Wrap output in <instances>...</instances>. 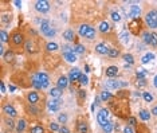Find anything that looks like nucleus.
<instances>
[{"instance_id": "de8ad7c7", "label": "nucleus", "mask_w": 157, "mask_h": 133, "mask_svg": "<svg viewBox=\"0 0 157 133\" xmlns=\"http://www.w3.org/2000/svg\"><path fill=\"white\" fill-rule=\"evenodd\" d=\"M124 133H134L132 129V127H125L124 128Z\"/></svg>"}, {"instance_id": "09e8293b", "label": "nucleus", "mask_w": 157, "mask_h": 133, "mask_svg": "<svg viewBox=\"0 0 157 133\" xmlns=\"http://www.w3.org/2000/svg\"><path fill=\"white\" fill-rule=\"evenodd\" d=\"M59 133H70V130L67 129L66 127H60V129H59Z\"/></svg>"}, {"instance_id": "4be33fe9", "label": "nucleus", "mask_w": 157, "mask_h": 133, "mask_svg": "<svg viewBox=\"0 0 157 133\" xmlns=\"http://www.w3.org/2000/svg\"><path fill=\"white\" fill-rule=\"evenodd\" d=\"M99 31L104 32V34H105V32H109L110 31V24L107 22H102L99 24Z\"/></svg>"}, {"instance_id": "9b49d317", "label": "nucleus", "mask_w": 157, "mask_h": 133, "mask_svg": "<svg viewBox=\"0 0 157 133\" xmlns=\"http://www.w3.org/2000/svg\"><path fill=\"white\" fill-rule=\"evenodd\" d=\"M81 71H79V69H77V67H74V69L70 70V74H69V79L70 81H78L79 77H81Z\"/></svg>"}, {"instance_id": "bb28decb", "label": "nucleus", "mask_w": 157, "mask_h": 133, "mask_svg": "<svg viewBox=\"0 0 157 133\" xmlns=\"http://www.w3.org/2000/svg\"><path fill=\"white\" fill-rule=\"evenodd\" d=\"M129 38H130V35H129V32H126V31H124L122 34L119 35V39H121V42H122L124 44H126L129 42Z\"/></svg>"}, {"instance_id": "412c9836", "label": "nucleus", "mask_w": 157, "mask_h": 133, "mask_svg": "<svg viewBox=\"0 0 157 133\" xmlns=\"http://www.w3.org/2000/svg\"><path fill=\"white\" fill-rule=\"evenodd\" d=\"M26 128V121L24 120H19L18 124H16V132L18 133H22Z\"/></svg>"}, {"instance_id": "cd10ccee", "label": "nucleus", "mask_w": 157, "mask_h": 133, "mask_svg": "<svg viewBox=\"0 0 157 133\" xmlns=\"http://www.w3.org/2000/svg\"><path fill=\"white\" fill-rule=\"evenodd\" d=\"M113 124L112 122H107V124H105L104 127H102V129H104V132L105 133H112L113 132Z\"/></svg>"}, {"instance_id": "a18cd8bd", "label": "nucleus", "mask_w": 157, "mask_h": 133, "mask_svg": "<svg viewBox=\"0 0 157 133\" xmlns=\"http://www.w3.org/2000/svg\"><path fill=\"white\" fill-rule=\"evenodd\" d=\"M128 122H129V127H134V125H137V121H136L134 117H129Z\"/></svg>"}, {"instance_id": "5701e85b", "label": "nucleus", "mask_w": 157, "mask_h": 133, "mask_svg": "<svg viewBox=\"0 0 157 133\" xmlns=\"http://www.w3.org/2000/svg\"><path fill=\"white\" fill-rule=\"evenodd\" d=\"M72 53H74V54H83V53H85V47H83L82 44H77V46L72 47Z\"/></svg>"}, {"instance_id": "0eeeda50", "label": "nucleus", "mask_w": 157, "mask_h": 133, "mask_svg": "<svg viewBox=\"0 0 157 133\" xmlns=\"http://www.w3.org/2000/svg\"><path fill=\"white\" fill-rule=\"evenodd\" d=\"M141 15V8L137 6V4H133L130 6V11H129V16H132L133 19H138Z\"/></svg>"}, {"instance_id": "393cba45", "label": "nucleus", "mask_w": 157, "mask_h": 133, "mask_svg": "<svg viewBox=\"0 0 157 133\" xmlns=\"http://www.w3.org/2000/svg\"><path fill=\"white\" fill-rule=\"evenodd\" d=\"M153 58H154V55L152 54V53H148V54H145L144 57L141 58V62L145 65V63H148V62H151V60L153 59Z\"/></svg>"}, {"instance_id": "49530a36", "label": "nucleus", "mask_w": 157, "mask_h": 133, "mask_svg": "<svg viewBox=\"0 0 157 133\" xmlns=\"http://www.w3.org/2000/svg\"><path fill=\"white\" fill-rule=\"evenodd\" d=\"M151 44L157 46V34H154V32H152V42H151Z\"/></svg>"}, {"instance_id": "e433bc0d", "label": "nucleus", "mask_w": 157, "mask_h": 133, "mask_svg": "<svg viewBox=\"0 0 157 133\" xmlns=\"http://www.w3.org/2000/svg\"><path fill=\"white\" fill-rule=\"evenodd\" d=\"M144 42L145 43H148V44H151V42H152V34H149V32H144Z\"/></svg>"}, {"instance_id": "c03bdc74", "label": "nucleus", "mask_w": 157, "mask_h": 133, "mask_svg": "<svg viewBox=\"0 0 157 133\" xmlns=\"http://www.w3.org/2000/svg\"><path fill=\"white\" fill-rule=\"evenodd\" d=\"M32 85H34L36 89H43V86H42V82H39L38 79H35V78L32 79Z\"/></svg>"}, {"instance_id": "79ce46f5", "label": "nucleus", "mask_w": 157, "mask_h": 133, "mask_svg": "<svg viewBox=\"0 0 157 133\" xmlns=\"http://www.w3.org/2000/svg\"><path fill=\"white\" fill-rule=\"evenodd\" d=\"M50 129L53 130V132H59L60 128H59V125H58L57 122H51L50 124Z\"/></svg>"}, {"instance_id": "dca6fc26", "label": "nucleus", "mask_w": 157, "mask_h": 133, "mask_svg": "<svg viewBox=\"0 0 157 133\" xmlns=\"http://www.w3.org/2000/svg\"><path fill=\"white\" fill-rule=\"evenodd\" d=\"M89 132V125L86 121H81L78 124V133H87Z\"/></svg>"}, {"instance_id": "aec40b11", "label": "nucleus", "mask_w": 157, "mask_h": 133, "mask_svg": "<svg viewBox=\"0 0 157 133\" xmlns=\"http://www.w3.org/2000/svg\"><path fill=\"white\" fill-rule=\"evenodd\" d=\"M89 30H90V26H87V24H82L81 27H79L78 32H79V35H81V36H86V34L89 32Z\"/></svg>"}, {"instance_id": "2f4dec72", "label": "nucleus", "mask_w": 157, "mask_h": 133, "mask_svg": "<svg viewBox=\"0 0 157 133\" xmlns=\"http://www.w3.org/2000/svg\"><path fill=\"white\" fill-rule=\"evenodd\" d=\"M31 133H44V129L40 125H35V127L31 128Z\"/></svg>"}, {"instance_id": "8fccbe9b", "label": "nucleus", "mask_w": 157, "mask_h": 133, "mask_svg": "<svg viewBox=\"0 0 157 133\" xmlns=\"http://www.w3.org/2000/svg\"><path fill=\"white\" fill-rule=\"evenodd\" d=\"M7 125H8L10 128H13V125H15V124H13L12 120H10V118H8V120H7Z\"/></svg>"}, {"instance_id": "4c0bfd02", "label": "nucleus", "mask_w": 157, "mask_h": 133, "mask_svg": "<svg viewBox=\"0 0 157 133\" xmlns=\"http://www.w3.org/2000/svg\"><path fill=\"white\" fill-rule=\"evenodd\" d=\"M58 121H59L60 124H66L67 122V114L66 113H60L59 117H58Z\"/></svg>"}, {"instance_id": "f704fd0d", "label": "nucleus", "mask_w": 157, "mask_h": 133, "mask_svg": "<svg viewBox=\"0 0 157 133\" xmlns=\"http://www.w3.org/2000/svg\"><path fill=\"white\" fill-rule=\"evenodd\" d=\"M124 60H125L126 63H129V65H133V62H134L133 55H130V54H125V55H124Z\"/></svg>"}, {"instance_id": "f8f14e48", "label": "nucleus", "mask_w": 157, "mask_h": 133, "mask_svg": "<svg viewBox=\"0 0 157 133\" xmlns=\"http://www.w3.org/2000/svg\"><path fill=\"white\" fill-rule=\"evenodd\" d=\"M27 100H28V102L31 105H35L36 102L39 101V95L36 92H30L28 94H27Z\"/></svg>"}, {"instance_id": "6e6d98bb", "label": "nucleus", "mask_w": 157, "mask_h": 133, "mask_svg": "<svg viewBox=\"0 0 157 133\" xmlns=\"http://www.w3.org/2000/svg\"><path fill=\"white\" fill-rule=\"evenodd\" d=\"M8 89H10V92H15V86H12V85L8 86Z\"/></svg>"}, {"instance_id": "473e14b6", "label": "nucleus", "mask_w": 157, "mask_h": 133, "mask_svg": "<svg viewBox=\"0 0 157 133\" xmlns=\"http://www.w3.org/2000/svg\"><path fill=\"white\" fill-rule=\"evenodd\" d=\"M46 48H47L48 51H55V50H58V44L54 43V42H50V43H47Z\"/></svg>"}, {"instance_id": "6ab92c4d", "label": "nucleus", "mask_w": 157, "mask_h": 133, "mask_svg": "<svg viewBox=\"0 0 157 133\" xmlns=\"http://www.w3.org/2000/svg\"><path fill=\"white\" fill-rule=\"evenodd\" d=\"M117 73H118V69H117L116 66H110V67H107L106 69V75L107 77H114V75H117Z\"/></svg>"}, {"instance_id": "6e6552de", "label": "nucleus", "mask_w": 157, "mask_h": 133, "mask_svg": "<svg viewBox=\"0 0 157 133\" xmlns=\"http://www.w3.org/2000/svg\"><path fill=\"white\" fill-rule=\"evenodd\" d=\"M3 110H4V113H6L7 116H8V117H15L16 114H18V112H16V109L13 108L12 105H10V104L4 105Z\"/></svg>"}, {"instance_id": "423d86ee", "label": "nucleus", "mask_w": 157, "mask_h": 133, "mask_svg": "<svg viewBox=\"0 0 157 133\" xmlns=\"http://www.w3.org/2000/svg\"><path fill=\"white\" fill-rule=\"evenodd\" d=\"M59 105H60L59 98H53L47 102V108L50 112H58L59 110Z\"/></svg>"}, {"instance_id": "603ef678", "label": "nucleus", "mask_w": 157, "mask_h": 133, "mask_svg": "<svg viewBox=\"0 0 157 133\" xmlns=\"http://www.w3.org/2000/svg\"><path fill=\"white\" fill-rule=\"evenodd\" d=\"M1 93H6V85L1 82Z\"/></svg>"}, {"instance_id": "37998d69", "label": "nucleus", "mask_w": 157, "mask_h": 133, "mask_svg": "<svg viewBox=\"0 0 157 133\" xmlns=\"http://www.w3.org/2000/svg\"><path fill=\"white\" fill-rule=\"evenodd\" d=\"M79 82H81L82 85H87V82H89V78L85 75V74H82V75L79 77Z\"/></svg>"}, {"instance_id": "f3484780", "label": "nucleus", "mask_w": 157, "mask_h": 133, "mask_svg": "<svg viewBox=\"0 0 157 133\" xmlns=\"http://www.w3.org/2000/svg\"><path fill=\"white\" fill-rule=\"evenodd\" d=\"M50 95L53 97V98H59L60 95H62V89H59V87L50 89Z\"/></svg>"}, {"instance_id": "1a4fd4ad", "label": "nucleus", "mask_w": 157, "mask_h": 133, "mask_svg": "<svg viewBox=\"0 0 157 133\" xmlns=\"http://www.w3.org/2000/svg\"><path fill=\"white\" fill-rule=\"evenodd\" d=\"M125 82H119V81H116V79H107L106 81V86L109 89H118L119 86H125Z\"/></svg>"}, {"instance_id": "20e7f679", "label": "nucleus", "mask_w": 157, "mask_h": 133, "mask_svg": "<svg viewBox=\"0 0 157 133\" xmlns=\"http://www.w3.org/2000/svg\"><path fill=\"white\" fill-rule=\"evenodd\" d=\"M34 78L38 79L39 82H42V86H43V89L47 87V86L50 85V79H48V75L46 73H36L34 75Z\"/></svg>"}, {"instance_id": "a211bd4d", "label": "nucleus", "mask_w": 157, "mask_h": 133, "mask_svg": "<svg viewBox=\"0 0 157 133\" xmlns=\"http://www.w3.org/2000/svg\"><path fill=\"white\" fill-rule=\"evenodd\" d=\"M63 38L66 39L67 42L74 41V31L72 30H66V31L63 32Z\"/></svg>"}, {"instance_id": "2eb2a0df", "label": "nucleus", "mask_w": 157, "mask_h": 133, "mask_svg": "<svg viewBox=\"0 0 157 133\" xmlns=\"http://www.w3.org/2000/svg\"><path fill=\"white\" fill-rule=\"evenodd\" d=\"M67 85H69V79H67V77H60L59 79H58V87L59 89H65V87H67Z\"/></svg>"}, {"instance_id": "f257e3e1", "label": "nucleus", "mask_w": 157, "mask_h": 133, "mask_svg": "<svg viewBox=\"0 0 157 133\" xmlns=\"http://www.w3.org/2000/svg\"><path fill=\"white\" fill-rule=\"evenodd\" d=\"M40 31L43 35H46L47 38H53L54 35H55V30L53 28V26L48 20H42L40 23Z\"/></svg>"}, {"instance_id": "7ed1b4c3", "label": "nucleus", "mask_w": 157, "mask_h": 133, "mask_svg": "<svg viewBox=\"0 0 157 133\" xmlns=\"http://www.w3.org/2000/svg\"><path fill=\"white\" fill-rule=\"evenodd\" d=\"M107 118H109V110H107V109H101V110L98 112V114H97L98 124H99L101 127H104L105 124L109 122V121H107Z\"/></svg>"}, {"instance_id": "f03ea898", "label": "nucleus", "mask_w": 157, "mask_h": 133, "mask_svg": "<svg viewBox=\"0 0 157 133\" xmlns=\"http://www.w3.org/2000/svg\"><path fill=\"white\" fill-rule=\"evenodd\" d=\"M145 20H146V24L151 27V28H157V11L152 10L146 14L145 16Z\"/></svg>"}, {"instance_id": "c756f323", "label": "nucleus", "mask_w": 157, "mask_h": 133, "mask_svg": "<svg viewBox=\"0 0 157 133\" xmlns=\"http://www.w3.org/2000/svg\"><path fill=\"white\" fill-rule=\"evenodd\" d=\"M110 98H112V94H110L109 92H106V90H105V92L101 93V100H102V101H109Z\"/></svg>"}, {"instance_id": "58836bf2", "label": "nucleus", "mask_w": 157, "mask_h": 133, "mask_svg": "<svg viewBox=\"0 0 157 133\" xmlns=\"http://www.w3.org/2000/svg\"><path fill=\"white\" fill-rule=\"evenodd\" d=\"M4 59H6L7 62H11V60L13 59V53L12 51H7L6 54H4Z\"/></svg>"}, {"instance_id": "7c9ffc66", "label": "nucleus", "mask_w": 157, "mask_h": 133, "mask_svg": "<svg viewBox=\"0 0 157 133\" xmlns=\"http://www.w3.org/2000/svg\"><path fill=\"white\" fill-rule=\"evenodd\" d=\"M146 74H148V71L145 69H138L137 70V77L140 79H144L145 77H146Z\"/></svg>"}, {"instance_id": "a19ab883", "label": "nucleus", "mask_w": 157, "mask_h": 133, "mask_svg": "<svg viewBox=\"0 0 157 133\" xmlns=\"http://www.w3.org/2000/svg\"><path fill=\"white\" fill-rule=\"evenodd\" d=\"M112 19H113L114 22H119V20H121V15H119L117 11H113V12H112Z\"/></svg>"}, {"instance_id": "9d476101", "label": "nucleus", "mask_w": 157, "mask_h": 133, "mask_svg": "<svg viewBox=\"0 0 157 133\" xmlns=\"http://www.w3.org/2000/svg\"><path fill=\"white\" fill-rule=\"evenodd\" d=\"M109 50L110 48L107 47L105 43H98L97 46H95V51H97L98 54H102V55H107L109 54Z\"/></svg>"}, {"instance_id": "c9c22d12", "label": "nucleus", "mask_w": 157, "mask_h": 133, "mask_svg": "<svg viewBox=\"0 0 157 133\" xmlns=\"http://www.w3.org/2000/svg\"><path fill=\"white\" fill-rule=\"evenodd\" d=\"M0 36H1V43H6L7 41H8V34H7L6 30H1V32H0Z\"/></svg>"}, {"instance_id": "ddd939ff", "label": "nucleus", "mask_w": 157, "mask_h": 133, "mask_svg": "<svg viewBox=\"0 0 157 133\" xmlns=\"http://www.w3.org/2000/svg\"><path fill=\"white\" fill-rule=\"evenodd\" d=\"M24 36H23V34H19V32H15V34L12 35V43L16 44V46H20V44L23 43V41H24Z\"/></svg>"}, {"instance_id": "b1692460", "label": "nucleus", "mask_w": 157, "mask_h": 133, "mask_svg": "<svg viewBox=\"0 0 157 133\" xmlns=\"http://www.w3.org/2000/svg\"><path fill=\"white\" fill-rule=\"evenodd\" d=\"M140 118H141L142 121H149L151 120V113L148 110H141L140 112Z\"/></svg>"}, {"instance_id": "3c124183", "label": "nucleus", "mask_w": 157, "mask_h": 133, "mask_svg": "<svg viewBox=\"0 0 157 133\" xmlns=\"http://www.w3.org/2000/svg\"><path fill=\"white\" fill-rule=\"evenodd\" d=\"M152 114H154V116H157V105L154 106L153 109H152Z\"/></svg>"}, {"instance_id": "4468645a", "label": "nucleus", "mask_w": 157, "mask_h": 133, "mask_svg": "<svg viewBox=\"0 0 157 133\" xmlns=\"http://www.w3.org/2000/svg\"><path fill=\"white\" fill-rule=\"evenodd\" d=\"M63 58L66 59V62H69V63H74L77 60V55L74 54V53H66V54H63Z\"/></svg>"}, {"instance_id": "72a5a7b5", "label": "nucleus", "mask_w": 157, "mask_h": 133, "mask_svg": "<svg viewBox=\"0 0 157 133\" xmlns=\"http://www.w3.org/2000/svg\"><path fill=\"white\" fill-rule=\"evenodd\" d=\"M85 38H87V39H94L95 38V30L93 28V27H90V30H89V32L86 34Z\"/></svg>"}, {"instance_id": "a878e982", "label": "nucleus", "mask_w": 157, "mask_h": 133, "mask_svg": "<svg viewBox=\"0 0 157 133\" xmlns=\"http://www.w3.org/2000/svg\"><path fill=\"white\" fill-rule=\"evenodd\" d=\"M26 48H27V51L28 53H35L36 51V48H35V44L32 41H28L27 43H26Z\"/></svg>"}, {"instance_id": "c85d7f7f", "label": "nucleus", "mask_w": 157, "mask_h": 133, "mask_svg": "<svg viewBox=\"0 0 157 133\" xmlns=\"http://www.w3.org/2000/svg\"><path fill=\"white\" fill-rule=\"evenodd\" d=\"M142 97H144L145 102H152L153 101V95H152L149 92H144L142 93Z\"/></svg>"}, {"instance_id": "ea45409f", "label": "nucleus", "mask_w": 157, "mask_h": 133, "mask_svg": "<svg viewBox=\"0 0 157 133\" xmlns=\"http://www.w3.org/2000/svg\"><path fill=\"white\" fill-rule=\"evenodd\" d=\"M118 54H119V53H118V50H117V48H110L109 54H107V55H109L110 58H116V57H118Z\"/></svg>"}, {"instance_id": "5fc2aeb1", "label": "nucleus", "mask_w": 157, "mask_h": 133, "mask_svg": "<svg viewBox=\"0 0 157 133\" xmlns=\"http://www.w3.org/2000/svg\"><path fill=\"white\" fill-rule=\"evenodd\" d=\"M13 4H15L16 7H20V6H22V3H20V1H18V0H16V1H13Z\"/></svg>"}, {"instance_id": "39448f33", "label": "nucleus", "mask_w": 157, "mask_h": 133, "mask_svg": "<svg viewBox=\"0 0 157 133\" xmlns=\"http://www.w3.org/2000/svg\"><path fill=\"white\" fill-rule=\"evenodd\" d=\"M35 8H36V11H39V12H47V11L50 10V3L46 1V0H39V1L35 3Z\"/></svg>"}, {"instance_id": "864d4df0", "label": "nucleus", "mask_w": 157, "mask_h": 133, "mask_svg": "<svg viewBox=\"0 0 157 133\" xmlns=\"http://www.w3.org/2000/svg\"><path fill=\"white\" fill-rule=\"evenodd\" d=\"M153 86L154 87H157V75L154 77V79H153Z\"/></svg>"}]
</instances>
